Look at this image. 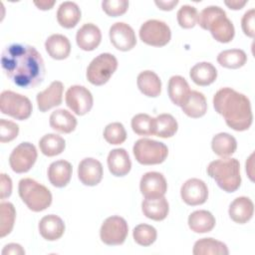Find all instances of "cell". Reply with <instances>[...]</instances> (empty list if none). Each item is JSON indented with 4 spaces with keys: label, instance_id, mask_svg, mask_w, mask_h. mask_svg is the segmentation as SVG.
Masks as SVG:
<instances>
[{
    "label": "cell",
    "instance_id": "obj_1",
    "mask_svg": "<svg viewBox=\"0 0 255 255\" xmlns=\"http://www.w3.org/2000/svg\"><path fill=\"white\" fill-rule=\"evenodd\" d=\"M1 66L5 75L18 87L24 89L40 85L45 77V64L35 47L14 43L4 48Z\"/></svg>",
    "mask_w": 255,
    "mask_h": 255
},
{
    "label": "cell",
    "instance_id": "obj_2",
    "mask_svg": "<svg viewBox=\"0 0 255 255\" xmlns=\"http://www.w3.org/2000/svg\"><path fill=\"white\" fill-rule=\"evenodd\" d=\"M213 107L234 130L243 131L252 125L253 115L249 99L231 88H222L215 93Z\"/></svg>",
    "mask_w": 255,
    "mask_h": 255
},
{
    "label": "cell",
    "instance_id": "obj_3",
    "mask_svg": "<svg viewBox=\"0 0 255 255\" xmlns=\"http://www.w3.org/2000/svg\"><path fill=\"white\" fill-rule=\"evenodd\" d=\"M197 23L202 29L210 31L212 37L220 43H229L234 37L233 23L219 6L205 7L198 14Z\"/></svg>",
    "mask_w": 255,
    "mask_h": 255
},
{
    "label": "cell",
    "instance_id": "obj_4",
    "mask_svg": "<svg viewBox=\"0 0 255 255\" xmlns=\"http://www.w3.org/2000/svg\"><path fill=\"white\" fill-rule=\"evenodd\" d=\"M207 173L226 192L236 191L241 184L240 163L236 158L216 159L209 163Z\"/></svg>",
    "mask_w": 255,
    "mask_h": 255
},
{
    "label": "cell",
    "instance_id": "obj_5",
    "mask_svg": "<svg viewBox=\"0 0 255 255\" xmlns=\"http://www.w3.org/2000/svg\"><path fill=\"white\" fill-rule=\"evenodd\" d=\"M18 191L22 201L30 210L34 212L43 211L52 203L51 191L35 179H21L19 181Z\"/></svg>",
    "mask_w": 255,
    "mask_h": 255
},
{
    "label": "cell",
    "instance_id": "obj_6",
    "mask_svg": "<svg viewBox=\"0 0 255 255\" xmlns=\"http://www.w3.org/2000/svg\"><path fill=\"white\" fill-rule=\"evenodd\" d=\"M132 151L137 162L143 165L159 164L165 160L168 154V148L163 142L149 138L136 140Z\"/></svg>",
    "mask_w": 255,
    "mask_h": 255
},
{
    "label": "cell",
    "instance_id": "obj_7",
    "mask_svg": "<svg viewBox=\"0 0 255 255\" xmlns=\"http://www.w3.org/2000/svg\"><path fill=\"white\" fill-rule=\"evenodd\" d=\"M118 68L117 58L110 53L97 56L87 68V79L95 86L106 84Z\"/></svg>",
    "mask_w": 255,
    "mask_h": 255
},
{
    "label": "cell",
    "instance_id": "obj_8",
    "mask_svg": "<svg viewBox=\"0 0 255 255\" xmlns=\"http://www.w3.org/2000/svg\"><path fill=\"white\" fill-rule=\"evenodd\" d=\"M0 110L3 115L24 121L31 116L33 107L27 97L12 91H3L0 96Z\"/></svg>",
    "mask_w": 255,
    "mask_h": 255
},
{
    "label": "cell",
    "instance_id": "obj_9",
    "mask_svg": "<svg viewBox=\"0 0 255 255\" xmlns=\"http://www.w3.org/2000/svg\"><path fill=\"white\" fill-rule=\"evenodd\" d=\"M139 38L143 43L149 46L162 47L170 41L171 31L166 23L150 19L140 26Z\"/></svg>",
    "mask_w": 255,
    "mask_h": 255
},
{
    "label": "cell",
    "instance_id": "obj_10",
    "mask_svg": "<svg viewBox=\"0 0 255 255\" xmlns=\"http://www.w3.org/2000/svg\"><path fill=\"white\" fill-rule=\"evenodd\" d=\"M128 233L127 221L121 216L108 217L100 230L101 240L107 245H121L125 242Z\"/></svg>",
    "mask_w": 255,
    "mask_h": 255
},
{
    "label": "cell",
    "instance_id": "obj_11",
    "mask_svg": "<svg viewBox=\"0 0 255 255\" xmlns=\"http://www.w3.org/2000/svg\"><path fill=\"white\" fill-rule=\"evenodd\" d=\"M37 156L38 153L35 145L25 141L12 150L9 156V163L14 172L24 173L33 167Z\"/></svg>",
    "mask_w": 255,
    "mask_h": 255
},
{
    "label": "cell",
    "instance_id": "obj_12",
    "mask_svg": "<svg viewBox=\"0 0 255 255\" xmlns=\"http://www.w3.org/2000/svg\"><path fill=\"white\" fill-rule=\"evenodd\" d=\"M66 105L78 116L88 114L94 103L92 93L84 86L75 85L70 87L66 92Z\"/></svg>",
    "mask_w": 255,
    "mask_h": 255
},
{
    "label": "cell",
    "instance_id": "obj_13",
    "mask_svg": "<svg viewBox=\"0 0 255 255\" xmlns=\"http://www.w3.org/2000/svg\"><path fill=\"white\" fill-rule=\"evenodd\" d=\"M110 40L114 47L120 51H129L136 44L133 29L124 22H117L110 28Z\"/></svg>",
    "mask_w": 255,
    "mask_h": 255
},
{
    "label": "cell",
    "instance_id": "obj_14",
    "mask_svg": "<svg viewBox=\"0 0 255 255\" xmlns=\"http://www.w3.org/2000/svg\"><path fill=\"white\" fill-rule=\"evenodd\" d=\"M182 200L191 206L203 204L208 197V188L205 182L198 178L187 179L181 186Z\"/></svg>",
    "mask_w": 255,
    "mask_h": 255
},
{
    "label": "cell",
    "instance_id": "obj_15",
    "mask_svg": "<svg viewBox=\"0 0 255 255\" xmlns=\"http://www.w3.org/2000/svg\"><path fill=\"white\" fill-rule=\"evenodd\" d=\"M141 194L145 198L161 197L167 190V183L164 176L156 171H149L142 175L139 182Z\"/></svg>",
    "mask_w": 255,
    "mask_h": 255
},
{
    "label": "cell",
    "instance_id": "obj_16",
    "mask_svg": "<svg viewBox=\"0 0 255 255\" xmlns=\"http://www.w3.org/2000/svg\"><path fill=\"white\" fill-rule=\"evenodd\" d=\"M78 177L80 181L88 186L99 184L103 178V165L93 157L84 158L78 167Z\"/></svg>",
    "mask_w": 255,
    "mask_h": 255
},
{
    "label": "cell",
    "instance_id": "obj_17",
    "mask_svg": "<svg viewBox=\"0 0 255 255\" xmlns=\"http://www.w3.org/2000/svg\"><path fill=\"white\" fill-rule=\"evenodd\" d=\"M64 86L60 81H54L44 91L37 94L36 101L40 112L45 113L50 109L60 106L63 100Z\"/></svg>",
    "mask_w": 255,
    "mask_h": 255
},
{
    "label": "cell",
    "instance_id": "obj_18",
    "mask_svg": "<svg viewBox=\"0 0 255 255\" xmlns=\"http://www.w3.org/2000/svg\"><path fill=\"white\" fill-rule=\"evenodd\" d=\"M102 33L98 26L92 23L84 24L76 35L77 45L84 51H93L101 43Z\"/></svg>",
    "mask_w": 255,
    "mask_h": 255
},
{
    "label": "cell",
    "instance_id": "obj_19",
    "mask_svg": "<svg viewBox=\"0 0 255 255\" xmlns=\"http://www.w3.org/2000/svg\"><path fill=\"white\" fill-rule=\"evenodd\" d=\"M39 232L48 241L58 240L65 232V223L58 215H46L39 222Z\"/></svg>",
    "mask_w": 255,
    "mask_h": 255
},
{
    "label": "cell",
    "instance_id": "obj_20",
    "mask_svg": "<svg viewBox=\"0 0 255 255\" xmlns=\"http://www.w3.org/2000/svg\"><path fill=\"white\" fill-rule=\"evenodd\" d=\"M110 172L115 176H125L131 168V161L125 148H115L108 155Z\"/></svg>",
    "mask_w": 255,
    "mask_h": 255
},
{
    "label": "cell",
    "instance_id": "obj_21",
    "mask_svg": "<svg viewBox=\"0 0 255 255\" xmlns=\"http://www.w3.org/2000/svg\"><path fill=\"white\" fill-rule=\"evenodd\" d=\"M228 213L234 222L244 224L252 218L254 213V204L249 197H237L231 202Z\"/></svg>",
    "mask_w": 255,
    "mask_h": 255
},
{
    "label": "cell",
    "instance_id": "obj_22",
    "mask_svg": "<svg viewBox=\"0 0 255 255\" xmlns=\"http://www.w3.org/2000/svg\"><path fill=\"white\" fill-rule=\"evenodd\" d=\"M72 171V165L69 161L64 159L54 161L48 168L49 181L56 187H64L70 182Z\"/></svg>",
    "mask_w": 255,
    "mask_h": 255
},
{
    "label": "cell",
    "instance_id": "obj_23",
    "mask_svg": "<svg viewBox=\"0 0 255 255\" xmlns=\"http://www.w3.org/2000/svg\"><path fill=\"white\" fill-rule=\"evenodd\" d=\"M45 49L51 58L64 60L70 55L71 43L66 36L62 34H53L46 40Z\"/></svg>",
    "mask_w": 255,
    "mask_h": 255
},
{
    "label": "cell",
    "instance_id": "obj_24",
    "mask_svg": "<svg viewBox=\"0 0 255 255\" xmlns=\"http://www.w3.org/2000/svg\"><path fill=\"white\" fill-rule=\"evenodd\" d=\"M143 215L154 221L163 220L169 211V205L165 197L145 198L141 203Z\"/></svg>",
    "mask_w": 255,
    "mask_h": 255
},
{
    "label": "cell",
    "instance_id": "obj_25",
    "mask_svg": "<svg viewBox=\"0 0 255 255\" xmlns=\"http://www.w3.org/2000/svg\"><path fill=\"white\" fill-rule=\"evenodd\" d=\"M81 10L75 2L65 1L58 8L57 21L62 27L71 29L81 20Z\"/></svg>",
    "mask_w": 255,
    "mask_h": 255
},
{
    "label": "cell",
    "instance_id": "obj_26",
    "mask_svg": "<svg viewBox=\"0 0 255 255\" xmlns=\"http://www.w3.org/2000/svg\"><path fill=\"white\" fill-rule=\"evenodd\" d=\"M136 84L139 91L146 97L155 98L160 95L161 81L159 77L152 71L146 70L139 73Z\"/></svg>",
    "mask_w": 255,
    "mask_h": 255
},
{
    "label": "cell",
    "instance_id": "obj_27",
    "mask_svg": "<svg viewBox=\"0 0 255 255\" xmlns=\"http://www.w3.org/2000/svg\"><path fill=\"white\" fill-rule=\"evenodd\" d=\"M189 76L197 86H208L216 80L217 70L211 63L201 62L190 69Z\"/></svg>",
    "mask_w": 255,
    "mask_h": 255
},
{
    "label": "cell",
    "instance_id": "obj_28",
    "mask_svg": "<svg viewBox=\"0 0 255 255\" xmlns=\"http://www.w3.org/2000/svg\"><path fill=\"white\" fill-rule=\"evenodd\" d=\"M182 112L193 119L200 118L205 115L207 111V103L205 96L197 91H191L184 102V104L181 106Z\"/></svg>",
    "mask_w": 255,
    "mask_h": 255
},
{
    "label": "cell",
    "instance_id": "obj_29",
    "mask_svg": "<svg viewBox=\"0 0 255 255\" xmlns=\"http://www.w3.org/2000/svg\"><path fill=\"white\" fill-rule=\"evenodd\" d=\"M49 123L53 129L63 133H70L77 127V119L69 111L64 109L54 111L50 116Z\"/></svg>",
    "mask_w": 255,
    "mask_h": 255
},
{
    "label": "cell",
    "instance_id": "obj_30",
    "mask_svg": "<svg viewBox=\"0 0 255 255\" xmlns=\"http://www.w3.org/2000/svg\"><path fill=\"white\" fill-rule=\"evenodd\" d=\"M167 92L170 101L181 107L186 101L189 93L191 92L189 89V85L186 80L181 76H172L168 81Z\"/></svg>",
    "mask_w": 255,
    "mask_h": 255
},
{
    "label": "cell",
    "instance_id": "obj_31",
    "mask_svg": "<svg viewBox=\"0 0 255 255\" xmlns=\"http://www.w3.org/2000/svg\"><path fill=\"white\" fill-rule=\"evenodd\" d=\"M188 226L195 233H207L214 228L215 218L207 210H196L188 216Z\"/></svg>",
    "mask_w": 255,
    "mask_h": 255
},
{
    "label": "cell",
    "instance_id": "obj_32",
    "mask_svg": "<svg viewBox=\"0 0 255 255\" xmlns=\"http://www.w3.org/2000/svg\"><path fill=\"white\" fill-rule=\"evenodd\" d=\"M211 147L215 154L226 158L235 152L237 148V141L233 135L227 132H219L213 136Z\"/></svg>",
    "mask_w": 255,
    "mask_h": 255
},
{
    "label": "cell",
    "instance_id": "obj_33",
    "mask_svg": "<svg viewBox=\"0 0 255 255\" xmlns=\"http://www.w3.org/2000/svg\"><path fill=\"white\" fill-rule=\"evenodd\" d=\"M192 253L194 255H227L229 253L226 244L213 238H202L194 243Z\"/></svg>",
    "mask_w": 255,
    "mask_h": 255
},
{
    "label": "cell",
    "instance_id": "obj_34",
    "mask_svg": "<svg viewBox=\"0 0 255 255\" xmlns=\"http://www.w3.org/2000/svg\"><path fill=\"white\" fill-rule=\"evenodd\" d=\"M39 147L44 155L55 156L64 151L66 141L59 134L47 133L39 140Z\"/></svg>",
    "mask_w": 255,
    "mask_h": 255
},
{
    "label": "cell",
    "instance_id": "obj_35",
    "mask_svg": "<svg viewBox=\"0 0 255 255\" xmlns=\"http://www.w3.org/2000/svg\"><path fill=\"white\" fill-rule=\"evenodd\" d=\"M217 62L220 66L227 69H238L247 62L246 53L240 49H230L222 51L217 56Z\"/></svg>",
    "mask_w": 255,
    "mask_h": 255
},
{
    "label": "cell",
    "instance_id": "obj_36",
    "mask_svg": "<svg viewBox=\"0 0 255 255\" xmlns=\"http://www.w3.org/2000/svg\"><path fill=\"white\" fill-rule=\"evenodd\" d=\"M178 128L176 120L170 114H161L154 118V135L167 138L175 134Z\"/></svg>",
    "mask_w": 255,
    "mask_h": 255
},
{
    "label": "cell",
    "instance_id": "obj_37",
    "mask_svg": "<svg viewBox=\"0 0 255 255\" xmlns=\"http://www.w3.org/2000/svg\"><path fill=\"white\" fill-rule=\"evenodd\" d=\"M1 212V225H0V237L8 235L14 226L16 210L11 202H1L0 204Z\"/></svg>",
    "mask_w": 255,
    "mask_h": 255
},
{
    "label": "cell",
    "instance_id": "obj_38",
    "mask_svg": "<svg viewBox=\"0 0 255 255\" xmlns=\"http://www.w3.org/2000/svg\"><path fill=\"white\" fill-rule=\"evenodd\" d=\"M131 128L138 135L154 134V118L147 114H137L131 119Z\"/></svg>",
    "mask_w": 255,
    "mask_h": 255
},
{
    "label": "cell",
    "instance_id": "obj_39",
    "mask_svg": "<svg viewBox=\"0 0 255 255\" xmlns=\"http://www.w3.org/2000/svg\"><path fill=\"white\" fill-rule=\"evenodd\" d=\"M132 236L134 241L141 246L151 245L157 236L156 229L148 224H138L133 228Z\"/></svg>",
    "mask_w": 255,
    "mask_h": 255
},
{
    "label": "cell",
    "instance_id": "obj_40",
    "mask_svg": "<svg viewBox=\"0 0 255 255\" xmlns=\"http://www.w3.org/2000/svg\"><path fill=\"white\" fill-rule=\"evenodd\" d=\"M177 22L181 28L190 29L197 23L198 12L197 9L190 5H183L179 8L176 14Z\"/></svg>",
    "mask_w": 255,
    "mask_h": 255
},
{
    "label": "cell",
    "instance_id": "obj_41",
    "mask_svg": "<svg viewBox=\"0 0 255 255\" xmlns=\"http://www.w3.org/2000/svg\"><path fill=\"white\" fill-rule=\"evenodd\" d=\"M104 137L111 144H121L127 139V131L123 124L112 123L105 128Z\"/></svg>",
    "mask_w": 255,
    "mask_h": 255
},
{
    "label": "cell",
    "instance_id": "obj_42",
    "mask_svg": "<svg viewBox=\"0 0 255 255\" xmlns=\"http://www.w3.org/2000/svg\"><path fill=\"white\" fill-rule=\"evenodd\" d=\"M102 8L105 13L111 17H118L125 14L128 8V1L127 0H104Z\"/></svg>",
    "mask_w": 255,
    "mask_h": 255
},
{
    "label": "cell",
    "instance_id": "obj_43",
    "mask_svg": "<svg viewBox=\"0 0 255 255\" xmlns=\"http://www.w3.org/2000/svg\"><path fill=\"white\" fill-rule=\"evenodd\" d=\"M19 132V127L17 124L7 121L5 119L0 120V141L9 142L17 137Z\"/></svg>",
    "mask_w": 255,
    "mask_h": 255
},
{
    "label": "cell",
    "instance_id": "obj_44",
    "mask_svg": "<svg viewBox=\"0 0 255 255\" xmlns=\"http://www.w3.org/2000/svg\"><path fill=\"white\" fill-rule=\"evenodd\" d=\"M254 17H255V10L252 8L245 12L241 20V27L244 34L250 38L254 37L255 34V24H254Z\"/></svg>",
    "mask_w": 255,
    "mask_h": 255
},
{
    "label": "cell",
    "instance_id": "obj_45",
    "mask_svg": "<svg viewBox=\"0 0 255 255\" xmlns=\"http://www.w3.org/2000/svg\"><path fill=\"white\" fill-rule=\"evenodd\" d=\"M0 186H1V199H5L6 197H9L12 192V180L5 173H1Z\"/></svg>",
    "mask_w": 255,
    "mask_h": 255
},
{
    "label": "cell",
    "instance_id": "obj_46",
    "mask_svg": "<svg viewBox=\"0 0 255 255\" xmlns=\"http://www.w3.org/2000/svg\"><path fill=\"white\" fill-rule=\"evenodd\" d=\"M6 254H13V255H23L25 254V250L22 248L21 245L16 243L7 244L4 249L2 250V255Z\"/></svg>",
    "mask_w": 255,
    "mask_h": 255
},
{
    "label": "cell",
    "instance_id": "obj_47",
    "mask_svg": "<svg viewBox=\"0 0 255 255\" xmlns=\"http://www.w3.org/2000/svg\"><path fill=\"white\" fill-rule=\"evenodd\" d=\"M155 5L161 9V10H164V11H169V10H172L174 8V6H176L178 4V1L177 0H172V1H161V0H156L155 2Z\"/></svg>",
    "mask_w": 255,
    "mask_h": 255
},
{
    "label": "cell",
    "instance_id": "obj_48",
    "mask_svg": "<svg viewBox=\"0 0 255 255\" xmlns=\"http://www.w3.org/2000/svg\"><path fill=\"white\" fill-rule=\"evenodd\" d=\"M224 3H225L226 6H228L232 10H239V9H241L247 3V1H245V0L244 1L230 0V1H224Z\"/></svg>",
    "mask_w": 255,
    "mask_h": 255
},
{
    "label": "cell",
    "instance_id": "obj_49",
    "mask_svg": "<svg viewBox=\"0 0 255 255\" xmlns=\"http://www.w3.org/2000/svg\"><path fill=\"white\" fill-rule=\"evenodd\" d=\"M34 4L41 10H49L51 9L54 4L55 1H49V0H41V1H34Z\"/></svg>",
    "mask_w": 255,
    "mask_h": 255
}]
</instances>
